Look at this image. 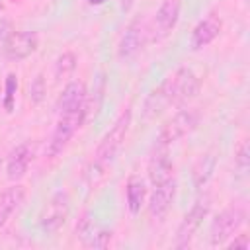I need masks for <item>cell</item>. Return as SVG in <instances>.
Returning a JSON list of instances; mask_svg holds the SVG:
<instances>
[{"label": "cell", "instance_id": "obj_1", "mask_svg": "<svg viewBox=\"0 0 250 250\" xmlns=\"http://www.w3.org/2000/svg\"><path fill=\"white\" fill-rule=\"evenodd\" d=\"M201 88V82L197 78V74L188 68L182 66L178 70H174L172 74H168L145 100L143 105V115L145 119H154L156 115H160L164 109L172 107V105H182L188 100L195 98L197 92Z\"/></svg>", "mask_w": 250, "mask_h": 250}, {"label": "cell", "instance_id": "obj_2", "mask_svg": "<svg viewBox=\"0 0 250 250\" xmlns=\"http://www.w3.org/2000/svg\"><path fill=\"white\" fill-rule=\"evenodd\" d=\"M131 107H125L119 117L113 121V125L105 131V135L100 139V145L94 152V170L104 174L107 170V166H111V162L115 160L117 152L121 150L127 133H129V125H131Z\"/></svg>", "mask_w": 250, "mask_h": 250}, {"label": "cell", "instance_id": "obj_3", "mask_svg": "<svg viewBox=\"0 0 250 250\" xmlns=\"http://www.w3.org/2000/svg\"><path fill=\"white\" fill-rule=\"evenodd\" d=\"M86 121V109H70V111H59L53 135L49 139V146H47V154L49 156H59L66 145L70 143V139L74 137V133L82 127V123Z\"/></svg>", "mask_w": 250, "mask_h": 250}, {"label": "cell", "instance_id": "obj_4", "mask_svg": "<svg viewBox=\"0 0 250 250\" xmlns=\"http://www.w3.org/2000/svg\"><path fill=\"white\" fill-rule=\"evenodd\" d=\"M209 211H211V197L209 195H199L178 225L176 240H174L176 248H186L191 242V238L195 236L197 229L201 227V223L209 215Z\"/></svg>", "mask_w": 250, "mask_h": 250}, {"label": "cell", "instance_id": "obj_5", "mask_svg": "<svg viewBox=\"0 0 250 250\" xmlns=\"http://www.w3.org/2000/svg\"><path fill=\"white\" fill-rule=\"evenodd\" d=\"M199 123V113L195 109H180L176 111L158 131L156 137V145L158 146H168L172 143H176L178 139L189 135Z\"/></svg>", "mask_w": 250, "mask_h": 250}, {"label": "cell", "instance_id": "obj_6", "mask_svg": "<svg viewBox=\"0 0 250 250\" xmlns=\"http://www.w3.org/2000/svg\"><path fill=\"white\" fill-rule=\"evenodd\" d=\"M244 219H246V211L240 205H230V207L223 209L221 213H217V217L213 219L211 229H209L211 246L225 244L244 225Z\"/></svg>", "mask_w": 250, "mask_h": 250}, {"label": "cell", "instance_id": "obj_7", "mask_svg": "<svg viewBox=\"0 0 250 250\" xmlns=\"http://www.w3.org/2000/svg\"><path fill=\"white\" fill-rule=\"evenodd\" d=\"M70 211V199L66 191H55L51 195V199L47 201V205L43 207V213L39 217V225L45 232H55L59 230Z\"/></svg>", "mask_w": 250, "mask_h": 250}, {"label": "cell", "instance_id": "obj_8", "mask_svg": "<svg viewBox=\"0 0 250 250\" xmlns=\"http://www.w3.org/2000/svg\"><path fill=\"white\" fill-rule=\"evenodd\" d=\"M146 35H148V29H146L145 21H143L141 18L133 20V21L127 25V29L123 31V35H121V39H119V43H117V57H119L121 61L133 59V57L145 47Z\"/></svg>", "mask_w": 250, "mask_h": 250}, {"label": "cell", "instance_id": "obj_9", "mask_svg": "<svg viewBox=\"0 0 250 250\" xmlns=\"http://www.w3.org/2000/svg\"><path fill=\"white\" fill-rule=\"evenodd\" d=\"M39 47V37L35 31H12L2 43L4 55L10 61H23L31 57Z\"/></svg>", "mask_w": 250, "mask_h": 250}, {"label": "cell", "instance_id": "obj_10", "mask_svg": "<svg viewBox=\"0 0 250 250\" xmlns=\"http://www.w3.org/2000/svg\"><path fill=\"white\" fill-rule=\"evenodd\" d=\"M180 10H182V0H162V4L158 6L156 14H154V23L152 29H148V33H152V41H160L164 39L178 23L180 20Z\"/></svg>", "mask_w": 250, "mask_h": 250}, {"label": "cell", "instance_id": "obj_11", "mask_svg": "<svg viewBox=\"0 0 250 250\" xmlns=\"http://www.w3.org/2000/svg\"><path fill=\"white\" fill-rule=\"evenodd\" d=\"M176 197V178H170L158 186H154V191L148 199V213L152 219H162L170 211Z\"/></svg>", "mask_w": 250, "mask_h": 250}, {"label": "cell", "instance_id": "obj_12", "mask_svg": "<svg viewBox=\"0 0 250 250\" xmlns=\"http://www.w3.org/2000/svg\"><path fill=\"white\" fill-rule=\"evenodd\" d=\"M221 20L215 16V14H209L207 18H203L193 29H191V35H189V47L193 51H199L203 47H207L209 43H213L217 39V35L221 33Z\"/></svg>", "mask_w": 250, "mask_h": 250}, {"label": "cell", "instance_id": "obj_13", "mask_svg": "<svg viewBox=\"0 0 250 250\" xmlns=\"http://www.w3.org/2000/svg\"><path fill=\"white\" fill-rule=\"evenodd\" d=\"M168 146L154 145V152L148 158V180L152 186H158L170 178H174V164L168 156Z\"/></svg>", "mask_w": 250, "mask_h": 250}, {"label": "cell", "instance_id": "obj_14", "mask_svg": "<svg viewBox=\"0 0 250 250\" xmlns=\"http://www.w3.org/2000/svg\"><path fill=\"white\" fill-rule=\"evenodd\" d=\"M31 158H33V150H31V146H29L27 143L18 145V146L10 152L8 162H6V176H8V180H12V182H20V180L25 176Z\"/></svg>", "mask_w": 250, "mask_h": 250}, {"label": "cell", "instance_id": "obj_15", "mask_svg": "<svg viewBox=\"0 0 250 250\" xmlns=\"http://www.w3.org/2000/svg\"><path fill=\"white\" fill-rule=\"evenodd\" d=\"M25 201V188L21 184L8 186L0 191V229L10 221V217L21 207Z\"/></svg>", "mask_w": 250, "mask_h": 250}, {"label": "cell", "instance_id": "obj_16", "mask_svg": "<svg viewBox=\"0 0 250 250\" xmlns=\"http://www.w3.org/2000/svg\"><path fill=\"white\" fill-rule=\"evenodd\" d=\"M86 86L80 80H72L62 88V94L59 98L57 109L59 111H70V109H86Z\"/></svg>", "mask_w": 250, "mask_h": 250}, {"label": "cell", "instance_id": "obj_17", "mask_svg": "<svg viewBox=\"0 0 250 250\" xmlns=\"http://www.w3.org/2000/svg\"><path fill=\"white\" fill-rule=\"evenodd\" d=\"M125 197H127V209L131 215H139L141 207L145 205V197H146V184L141 176L133 174L129 176L127 184H125Z\"/></svg>", "mask_w": 250, "mask_h": 250}, {"label": "cell", "instance_id": "obj_18", "mask_svg": "<svg viewBox=\"0 0 250 250\" xmlns=\"http://www.w3.org/2000/svg\"><path fill=\"white\" fill-rule=\"evenodd\" d=\"M215 164H217V158L213 152H205L197 158V162L193 164V170H191V180L197 189H201L211 180V176L215 172Z\"/></svg>", "mask_w": 250, "mask_h": 250}, {"label": "cell", "instance_id": "obj_19", "mask_svg": "<svg viewBox=\"0 0 250 250\" xmlns=\"http://www.w3.org/2000/svg\"><path fill=\"white\" fill-rule=\"evenodd\" d=\"M74 68H76V57L72 53H62L55 61V78L57 80L66 78L74 72Z\"/></svg>", "mask_w": 250, "mask_h": 250}, {"label": "cell", "instance_id": "obj_20", "mask_svg": "<svg viewBox=\"0 0 250 250\" xmlns=\"http://www.w3.org/2000/svg\"><path fill=\"white\" fill-rule=\"evenodd\" d=\"M16 90H18V76L10 72V74L6 76V82H4V96H2V107H4L8 113L14 111Z\"/></svg>", "mask_w": 250, "mask_h": 250}, {"label": "cell", "instance_id": "obj_21", "mask_svg": "<svg viewBox=\"0 0 250 250\" xmlns=\"http://www.w3.org/2000/svg\"><path fill=\"white\" fill-rule=\"evenodd\" d=\"M96 229L98 227L94 225V219L90 217V213H84L82 219H78V223H76V236H80V240L84 244H88L92 234L96 232Z\"/></svg>", "mask_w": 250, "mask_h": 250}, {"label": "cell", "instance_id": "obj_22", "mask_svg": "<svg viewBox=\"0 0 250 250\" xmlns=\"http://www.w3.org/2000/svg\"><path fill=\"white\" fill-rule=\"evenodd\" d=\"M45 94H47V84H45V76L39 72L33 80H31V84H29V102L31 104H41L43 100H45Z\"/></svg>", "mask_w": 250, "mask_h": 250}, {"label": "cell", "instance_id": "obj_23", "mask_svg": "<svg viewBox=\"0 0 250 250\" xmlns=\"http://www.w3.org/2000/svg\"><path fill=\"white\" fill-rule=\"evenodd\" d=\"M234 166L244 174L250 166V148H248V141H240V145L234 150Z\"/></svg>", "mask_w": 250, "mask_h": 250}, {"label": "cell", "instance_id": "obj_24", "mask_svg": "<svg viewBox=\"0 0 250 250\" xmlns=\"http://www.w3.org/2000/svg\"><path fill=\"white\" fill-rule=\"evenodd\" d=\"M109 240H111V230L109 229H96V232L92 234V238H90V242L86 246L105 248V246H109Z\"/></svg>", "mask_w": 250, "mask_h": 250}, {"label": "cell", "instance_id": "obj_25", "mask_svg": "<svg viewBox=\"0 0 250 250\" xmlns=\"http://www.w3.org/2000/svg\"><path fill=\"white\" fill-rule=\"evenodd\" d=\"M232 236H234L232 240H227V242H225L227 248H248V246H250L248 234H232Z\"/></svg>", "mask_w": 250, "mask_h": 250}, {"label": "cell", "instance_id": "obj_26", "mask_svg": "<svg viewBox=\"0 0 250 250\" xmlns=\"http://www.w3.org/2000/svg\"><path fill=\"white\" fill-rule=\"evenodd\" d=\"M12 33V25L6 20H0V45L6 41V37Z\"/></svg>", "mask_w": 250, "mask_h": 250}, {"label": "cell", "instance_id": "obj_27", "mask_svg": "<svg viewBox=\"0 0 250 250\" xmlns=\"http://www.w3.org/2000/svg\"><path fill=\"white\" fill-rule=\"evenodd\" d=\"M133 4H135V0H119V8H121V12H129V10L133 8Z\"/></svg>", "mask_w": 250, "mask_h": 250}, {"label": "cell", "instance_id": "obj_28", "mask_svg": "<svg viewBox=\"0 0 250 250\" xmlns=\"http://www.w3.org/2000/svg\"><path fill=\"white\" fill-rule=\"evenodd\" d=\"M88 2H90V4H96V6H98V4H104L105 0H88Z\"/></svg>", "mask_w": 250, "mask_h": 250}, {"label": "cell", "instance_id": "obj_29", "mask_svg": "<svg viewBox=\"0 0 250 250\" xmlns=\"http://www.w3.org/2000/svg\"><path fill=\"white\" fill-rule=\"evenodd\" d=\"M0 12H4V2L0 0Z\"/></svg>", "mask_w": 250, "mask_h": 250}, {"label": "cell", "instance_id": "obj_30", "mask_svg": "<svg viewBox=\"0 0 250 250\" xmlns=\"http://www.w3.org/2000/svg\"><path fill=\"white\" fill-rule=\"evenodd\" d=\"M0 94H2V92H0ZM0 105H2V96H0Z\"/></svg>", "mask_w": 250, "mask_h": 250}, {"label": "cell", "instance_id": "obj_31", "mask_svg": "<svg viewBox=\"0 0 250 250\" xmlns=\"http://www.w3.org/2000/svg\"><path fill=\"white\" fill-rule=\"evenodd\" d=\"M0 168H2V158H0Z\"/></svg>", "mask_w": 250, "mask_h": 250}, {"label": "cell", "instance_id": "obj_32", "mask_svg": "<svg viewBox=\"0 0 250 250\" xmlns=\"http://www.w3.org/2000/svg\"><path fill=\"white\" fill-rule=\"evenodd\" d=\"M242 2H246V0H242Z\"/></svg>", "mask_w": 250, "mask_h": 250}]
</instances>
